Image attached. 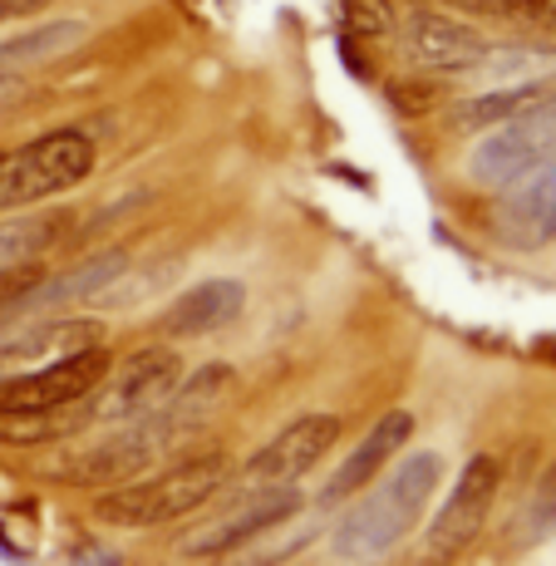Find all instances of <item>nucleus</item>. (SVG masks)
<instances>
[{
  "instance_id": "8",
  "label": "nucleus",
  "mask_w": 556,
  "mask_h": 566,
  "mask_svg": "<svg viewBox=\"0 0 556 566\" xmlns=\"http://www.w3.org/2000/svg\"><path fill=\"white\" fill-rule=\"evenodd\" d=\"M301 507L296 488H242L232 503H222L212 517H202L198 527L182 532L178 552L182 557H222V552L252 542L256 532H266L271 522L291 517Z\"/></svg>"
},
{
  "instance_id": "16",
  "label": "nucleus",
  "mask_w": 556,
  "mask_h": 566,
  "mask_svg": "<svg viewBox=\"0 0 556 566\" xmlns=\"http://www.w3.org/2000/svg\"><path fill=\"white\" fill-rule=\"evenodd\" d=\"M80 40H84V20H45L40 30L0 40V74H15L40 60H60V54H70Z\"/></svg>"
},
{
  "instance_id": "21",
  "label": "nucleus",
  "mask_w": 556,
  "mask_h": 566,
  "mask_svg": "<svg viewBox=\"0 0 556 566\" xmlns=\"http://www.w3.org/2000/svg\"><path fill=\"white\" fill-rule=\"evenodd\" d=\"M345 25L359 35H389L395 30V6L389 0H340Z\"/></svg>"
},
{
  "instance_id": "7",
  "label": "nucleus",
  "mask_w": 556,
  "mask_h": 566,
  "mask_svg": "<svg viewBox=\"0 0 556 566\" xmlns=\"http://www.w3.org/2000/svg\"><path fill=\"white\" fill-rule=\"evenodd\" d=\"M497 488H503V463H497L493 453H478V459H468L463 468H458L449 497L439 503L429 532H423L419 562L423 566H449L453 557H463V552L478 542V532H483L487 513H493Z\"/></svg>"
},
{
  "instance_id": "5",
  "label": "nucleus",
  "mask_w": 556,
  "mask_h": 566,
  "mask_svg": "<svg viewBox=\"0 0 556 566\" xmlns=\"http://www.w3.org/2000/svg\"><path fill=\"white\" fill-rule=\"evenodd\" d=\"M182 385V360L168 345H144V350L124 355V365H108L84 409L74 413V429H108V423L144 419L158 405H168L172 389Z\"/></svg>"
},
{
  "instance_id": "13",
  "label": "nucleus",
  "mask_w": 556,
  "mask_h": 566,
  "mask_svg": "<svg viewBox=\"0 0 556 566\" xmlns=\"http://www.w3.org/2000/svg\"><path fill=\"white\" fill-rule=\"evenodd\" d=\"M405 50H409L413 64H423V70L468 74L478 60H483L487 40L478 35V25L443 15V10H409V20H405Z\"/></svg>"
},
{
  "instance_id": "26",
  "label": "nucleus",
  "mask_w": 556,
  "mask_h": 566,
  "mask_svg": "<svg viewBox=\"0 0 556 566\" xmlns=\"http://www.w3.org/2000/svg\"><path fill=\"white\" fill-rule=\"evenodd\" d=\"M15 90H20V84H15V74H0V108H6L10 99H15Z\"/></svg>"
},
{
  "instance_id": "24",
  "label": "nucleus",
  "mask_w": 556,
  "mask_h": 566,
  "mask_svg": "<svg viewBox=\"0 0 556 566\" xmlns=\"http://www.w3.org/2000/svg\"><path fill=\"white\" fill-rule=\"evenodd\" d=\"M50 0H0V25L6 20H30V15H40Z\"/></svg>"
},
{
  "instance_id": "17",
  "label": "nucleus",
  "mask_w": 556,
  "mask_h": 566,
  "mask_svg": "<svg viewBox=\"0 0 556 566\" xmlns=\"http://www.w3.org/2000/svg\"><path fill=\"white\" fill-rule=\"evenodd\" d=\"M64 227H70L64 212H40V217L0 222V271L6 266H35L45 252H54V242L64 237Z\"/></svg>"
},
{
  "instance_id": "19",
  "label": "nucleus",
  "mask_w": 556,
  "mask_h": 566,
  "mask_svg": "<svg viewBox=\"0 0 556 566\" xmlns=\"http://www.w3.org/2000/svg\"><path fill=\"white\" fill-rule=\"evenodd\" d=\"M542 94V84H503V90H483L473 94V99H463L453 108V128H463V134H483V128L503 124L507 114H517L522 104H532Z\"/></svg>"
},
{
  "instance_id": "6",
  "label": "nucleus",
  "mask_w": 556,
  "mask_h": 566,
  "mask_svg": "<svg viewBox=\"0 0 556 566\" xmlns=\"http://www.w3.org/2000/svg\"><path fill=\"white\" fill-rule=\"evenodd\" d=\"M108 365H114V355L104 345H90V350L64 355V360L0 375V419H54L70 405H84L108 375Z\"/></svg>"
},
{
  "instance_id": "11",
  "label": "nucleus",
  "mask_w": 556,
  "mask_h": 566,
  "mask_svg": "<svg viewBox=\"0 0 556 566\" xmlns=\"http://www.w3.org/2000/svg\"><path fill=\"white\" fill-rule=\"evenodd\" d=\"M413 439V413L409 409H389V413H379L375 423L365 429V439L355 443V453L345 463H335V473L325 478V488H321V497L315 503L321 507H340V503H350L355 493H365L369 483H375L379 473H385L389 463L405 453V443Z\"/></svg>"
},
{
  "instance_id": "20",
  "label": "nucleus",
  "mask_w": 556,
  "mask_h": 566,
  "mask_svg": "<svg viewBox=\"0 0 556 566\" xmlns=\"http://www.w3.org/2000/svg\"><path fill=\"white\" fill-rule=\"evenodd\" d=\"M473 20H493V25H517V30H556V0H439Z\"/></svg>"
},
{
  "instance_id": "3",
  "label": "nucleus",
  "mask_w": 556,
  "mask_h": 566,
  "mask_svg": "<svg viewBox=\"0 0 556 566\" xmlns=\"http://www.w3.org/2000/svg\"><path fill=\"white\" fill-rule=\"evenodd\" d=\"M94 138L80 128H54L20 148L0 154V212H20V207L50 202L60 192L80 188L94 172Z\"/></svg>"
},
{
  "instance_id": "2",
  "label": "nucleus",
  "mask_w": 556,
  "mask_h": 566,
  "mask_svg": "<svg viewBox=\"0 0 556 566\" xmlns=\"http://www.w3.org/2000/svg\"><path fill=\"white\" fill-rule=\"evenodd\" d=\"M227 483H232V459H227V453H198V459H182L153 478H138V483H124V488H114V493H104L99 503H94V522L124 527V532L168 527V522L207 507Z\"/></svg>"
},
{
  "instance_id": "25",
  "label": "nucleus",
  "mask_w": 556,
  "mask_h": 566,
  "mask_svg": "<svg viewBox=\"0 0 556 566\" xmlns=\"http://www.w3.org/2000/svg\"><path fill=\"white\" fill-rule=\"evenodd\" d=\"M74 566H114V557L108 552H99L94 542H84V547H74V557H70Z\"/></svg>"
},
{
  "instance_id": "1",
  "label": "nucleus",
  "mask_w": 556,
  "mask_h": 566,
  "mask_svg": "<svg viewBox=\"0 0 556 566\" xmlns=\"http://www.w3.org/2000/svg\"><path fill=\"white\" fill-rule=\"evenodd\" d=\"M439 478H443V459L433 449L399 453V463L385 468L369 493H355L340 522L331 527V557L340 566L385 562L419 527L429 497L439 493Z\"/></svg>"
},
{
  "instance_id": "12",
  "label": "nucleus",
  "mask_w": 556,
  "mask_h": 566,
  "mask_svg": "<svg viewBox=\"0 0 556 566\" xmlns=\"http://www.w3.org/2000/svg\"><path fill=\"white\" fill-rule=\"evenodd\" d=\"M246 306V286L232 276H212L198 281V286L178 291V296L162 306L158 315V335L162 340H202V335H217L242 315Z\"/></svg>"
},
{
  "instance_id": "10",
  "label": "nucleus",
  "mask_w": 556,
  "mask_h": 566,
  "mask_svg": "<svg viewBox=\"0 0 556 566\" xmlns=\"http://www.w3.org/2000/svg\"><path fill=\"white\" fill-rule=\"evenodd\" d=\"M90 345H104V321L94 315H15L0 325V375L64 360Z\"/></svg>"
},
{
  "instance_id": "14",
  "label": "nucleus",
  "mask_w": 556,
  "mask_h": 566,
  "mask_svg": "<svg viewBox=\"0 0 556 566\" xmlns=\"http://www.w3.org/2000/svg\"><path fill=\"white\" fill-rule=\"evenodd\" d=\"M497 232H503L512 247H522V252L556 242V158H547L542 168H532L527 178L503 188Z\"/></svg>"
},
{
  "instance_id": "4",
  "label": "nucleus",
  "mask_w": 556,
  "mask_h": 566,
  "mask_svg": "<svg viewBox=\"0 0 556 566\" xmlns=\"http://www.w3.org/2000/svg\"><path fill=\"white\" fill-rule=\"evenodd\" d=\"M547 158H556V94H537L517 114H507L503 124L483 128V138L468 154V178L478 188L503 192Z\"/></svg>"
},
{
  "instance_id": "18",
  "label": "nucleus",
  "mask_w": 556,
  "mask_h": 566,
  "mask_svg": "<svg viewBox=\"0 0 556 566\" xmlns=\"http://www.w3.org/2000/svg\"><path fill=\"white\" fill-rule=\"evenodd\" d=\"M305 542H315V517H305L301 507L291 517L271 522L266 532H256L252 542H242V547H232V566H281L291 562Z\"/></svg>"
},
{
  "instance_id": "23",
  "label": "nucleus",
  "mask_w": 556,
  "mask_h": 566,
  "mask_svg": "<svg viewBox=\"0 0 556 566\" xmlns=\"http://www.w3.org/2000/svg\"><path fill=\"white\" fill-rule=\"evenodd\" d=\"M40 276H45V266H40V261H35V266H6V271H0V311H15V301L25 296Z\"/></svg>"
},
{
  "instance_id": "9",
  "label": "nucleus",
  "mask_w": 556,
  "mask_h": 566,
  "mask_svg": "<svg viewBox=\"0 0 556 566\" xmlns=\"http://www.w3.org/2000/svg\"><path fill=\"white\" fill-rule=\"evenodd\" d=\"M335 443H340V419L335 413H305L246 459L242 488H296L305 473H315L331 459Z\"/></svg>"
},
{
  "instance_id": "15",
  "label": "nucleus",
  "mask_w": 556,
  "mask_h": 566,
  "mask_svg": "<svg viewBox=\"0 0 556 566\" xmlns=\"http://www.w3.org/2000/svg\"><path fill=\"white\" fill-rule=\"evenodd\" d=\"M128 271L124 252H99L70 271H45L25 296L15 301V315H60L64 306H84V301H104L108 286Z\"/></svg>"
},
{
  "instance_id": "22",
  "label": "nucleus",
  "mask_w": 556,
  "mask_h": 566,
  "mask_svg": "<svg viewBox=\"0 0 556 566\" xmlns=\"http://www.w3.org/2000/svg\"><path fill=\"white\" fill-rule=\"evenodd\" d=\"M527 527H532V537H556V463L542 473L537 493H532Z\"/></svg>"
}]
</instances>
